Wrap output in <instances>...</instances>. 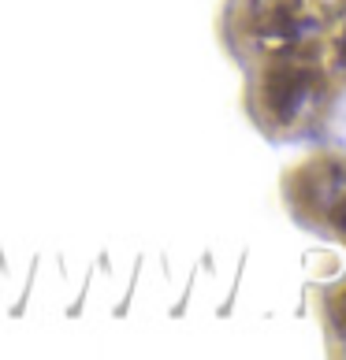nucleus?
Instances as JSON below:
<instances>
[{
    "instance_id": "1",
    "label": "nucleus",
    "mask_w": 346,
    "mask_h": 360,
    "mask_svg": "<svg viewBox=\"0 0 346 360\" xmlns=\"http://www.w3.org/2000/svg\"><path fill=\"white\" fill-rule=\"evenodd\" d=\"M342 323H346V301H342Z\"/></svg>"
}]
</instances>
